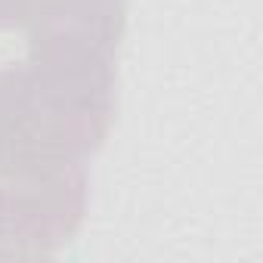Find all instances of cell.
<instances>
[{
  "label": "cell",
  "mask_w": 263,
  "mask_h": 263,
  "mask_svg": "<svg viewBox=\"0 0 263 263\" xmlns=\"http://www.w3.org/2000/svg\"><path fill=\"white\" fill-rule=\"evenodd\" d=\"M127 0H0V34L19 31L22 44L81 41L118 50Z\"/></svg>",
  "instance_id": "cell-3"
},
{
  "label": "cell",
  "mask_w": 263,
  "mask_h": 263,
  "mask_svg": "<svg viewBox=\"0 0 263 263\" xmlns=\"http://www.w3.org/2000/svg\"><path fill=\"white\" fill-rule=\"evenodd\" d=\"M115 62L118 50L41 41L0 65V167L87 164L115 124Z\"/></svg>",
  "instance_id": "cell-1"
},
{
  "label": "cell",
  "mask_w": 263,
  "mask_h": 263,
  "mask_svg": "<svg viewBox=\"0 0 263 263\" xmlns=\"http://www.w3.org/2000/svg\"><path fill=\"white\" fill-rule=\"evenodd\" d=\"M87 164L0 167V257H47L84 226Z\"/></svg>",
  "instance_id": "cell-2"
}]
</instances>
